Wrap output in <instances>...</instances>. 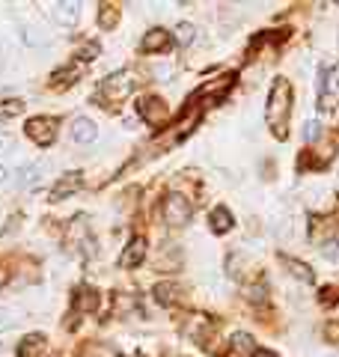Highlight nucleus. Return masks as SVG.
<instances>
[{
	"instance_id": "1",
	"label": "nucleus",
	"mask_w": 339,
	"mask_h": 357,
	"mask_svg": "<svg viewBox=\"0 0 339 357\" xmlns=\"http://www.w3.org/2000/svg\"><path fill=\"white\" fill-rule=\"evenodd\" d=\"M288 107H292V86H288V81H274L271 86V95H268V125H271V131L274 137H286L288 131Z\"/></svg>"
},
{
	"instance_id": "2",
	"label": "nucleus",
	"mask_w": 339,
	"mask_h": 357,
	"mask_svg": "<svg viewBox=\"0 0 339 357\" xmlns=\"http://www.w3.org/2000/svg\"><path fill=\"white\" fill-rule=\"evenodd\" d=\"M161 214H164L167 226H185L187 221H191V203L185 200V194H167L164 205H161Z\"/></svg>"
},
{
	"instance_id": "3",
	"label": "nucleus",
	"mask_w": 339,
	"mask_h": 357,
	"mask_svg": "<svg viewBox=\"0 0 339 357\" xmlns=\"http://www.w3.org/2000/svg\"><path fill=\"white\" fill-rule=\"evenodd\" d=\"M57 128H59V122H57L54 116H33V119H27L24 131H27V137H30L33 143L51 146V143L57 140Z\"/></svg>"
},
{
	"instance_id": "4",
	"label": "nucleus",
	"mask_w": 339,
	"mask_h": 357,
	"mask_svg": "<svg viewBox=\"0 0 339 357\" xmlns=\"http://www.w3.org/2000/svg\"><path fill=\"white\" fill-rule=\"evenodd\" d=\"M134 93V75L131 72H116L102 84V95L107 102H122Z\"/></svg>"
},
{
	"instance_id": "5",
	"label": "nucleus",
	"mask_w": 339,
	"mask_h": 357,
	"mask_svg": "<svg viewBox=\"0 0 339 357\" xmlns=\"http://www.w3.org/2000/svg\"><path fill=\"white\" fill-rule=\"evenodd\" d=\"M318 107H322V111H336V107H339V66L327 68L324 84H322V98H318Z\"/></svg>"
},
{
	"instance_id": "6",
	"label": "nucleus",
	"mask_w": 339,
	"mask_h": 357,
	"mask_svg": "<svg viewBox=\"0 0 339 357\" xmlns=\"http://www.w3.org/2000/svg\"><path fill=\"white\" fill-rule=\"evenodd\" d=\"M140 48L146 54H158V51H170L173 48V39H170V33L167 30H161V27H155V30H149V33L143 36V42H140Z\"/></svg>"
},
{
	"instance_id": "7",
	"label": "nucleus",
	"mask_w": 339,
	"mask_h": 357,
	"mask_svg": "<svg viewBox=\"0 0 339 357\" xmlns=\"http://www.w3.org/2000/svg\"><path fill=\"white\" fill-rule=\"evenodd\" d=\"M81 185H84V176L72 170V173H66V176H59V182L54 185V191H51V200H66V196H72L75 191H81Z\"/></svg>"
},
{
	"instance_id": "8",
	"label": "nucleus",
	"mask_w": 339,
	"mask_h": 357,
	"mask_svg": "<svg viewBox=\"0 0 339 357\" xmlns=\"http://www.w3.org/2000/svg\"><path fill=\"white\" fill-rule=\"evenodd\" d=\"M98 137V128H95V122L93 119H86V116H77L75 122H72V140L75 143H93Z\"/></svg>"
},
{
	"instance_id": "9",
	"label": "nucleus",
	"mask_w": 339,
	"mask_h": 357,
	"mask_svg": "<svg viewBox=\"0 0 339 357\" xmlns=\"http://www.w3.org/2000/svg\"><path fill=\"white\" fill-rule=\"evenodd\" d=\"M143 259H146V238L137 235V238H131V244L125 247V253L119 262H122V268H137Z\"/></svg>"
},
{
	"instance_id": "10",
	"label": "nucleus",
	"mask_w": 339,
	"mask_h": 357,
	"mask_svg": "<svg viewBox=\"0 0 339 357\" xmlns=\"http://www.w3.org/2000/svg\"><path fill=\"white\" fill-rule=\"evenodd\" d=\"M77 12H81V3H54V21L59 27H75Z\"/></svg>"
},
{
	"instance_id": "11",
	"label": "nucleus",
	"mask_w": 339,
	"mask_h": 357,
	"mask_svg": "<svg viewBox=\"0 0 339 357\" xmlns=\"http://www.w3.org/2000/svg\"><path fill=\"white\" fill-rule=\"evenodd\" d=\"M45 354V336L42 333H30L18 345V357H42Z\"/></svg>"
},
{
	"instance_id": "12",
	"label": "nucleus",
	"mask_w": 339,
	"mask_h": 357,
	"mask_svg": "<svg viewBox=\"0 0 339 357\" xmlns=\"http://www.w3.org/2000/svg\"><path fill=\"white\" fill-rule=\"evenodd\" d=\"M140 116L146 119V122H158V119L164 116V102L161 98H155V95H149L140 102Z\"/></svg>"
},
{
	"instance_id": "13",
	"label": "nucleus",
	"mask_w": 339,
	"mask_h": 357,
	"mask_svg": "<svg viewBox=\"0 0 339 357\" xmlns=\"http://www.w3.org/2000/svg\"><path fill=\"white\" fill-rule=\"evenodd\" d=\"M75 306H77V310H84V313L95 310V306H98V292L93 289V286H81V289L75 292Z\"/></svg>"
},
{
	"instance_id": "14",
	"label": "nucleus",
	"mask_w": 339,
	"mask_h": 357,
	"mask_svg": "<svg viewBox=\"0 0 339 357\" xmlns=\"http://www.w3.org/2000/svg\"><path fill=\"white\" fill-rule=\"evenodd\" d=\"M208 221H212V230H214L217 235H223V232L232 230V214H229V208H223V205H217Z\"/></svg>"
},
{
	"instance_id": "15",
	"label": "nucleus",
	"mask_w": 339,
	"mask_h": 357,
	"mask_svg": "<svg viewBox=\"0 0 339 357\" xmlns=\"http://www.w3.org/2000/svg\"><path fill=\"white\" fill-rule=\"evenodd\" d=\"M77 77H81V66L72 63V66H66V68H57V72L51 75V81H54L57 86H72Z\"/></svg>"
},
{
	"instance_id": "16",
	"label": "nucleus",
	"mask_w": 339,
	"mask_h": 357,
	"mask_svg": "<svg viewBox=\"0 0 339 357\" xmlns=\"http://www.w3.org/2000/svg\"><path fill=\"white\" fill-rule=\"evenodd\" d=\"M176 295H178V286H176V283H161V286H155V298H158V304H164V306L173 304Z\"/></svg>"
},
{
	"instance_id": "17",
	"label": "nucleus",
	"mask_w": 339,
	"mask_h": 357,
	"mask_svg": "<svg viewBox=\"0 0 339 357\" xmlns=\"http://www.w3.org/2000/svg\"><path fill=\"white\" fill-rule=\"evenodd\" d=\"M283 262H286V268H288V271H292V274L297 277V280H304V283H313V271H310V268H306V265L295 262V259H283Z\"/></svg>"
},
{
	"instance_id": "18",
	"label": "nucleus",
	"mask_w": 339,
	"mask_h": 357,
	"mask_svg": "<svg viewBox=\"0 0 339 357\" xmlns=\"http://www.w3.org/2000/svg\"><path fill=\"white\" fill-rule=\"evenodd\" d=\"M24 42L27 45H45L48 42V33L39 24L36 27H24Z\"/></svg>"
},
{
	"instance_id": "19",
	"label": "nucleus",
	"mask_w": 339,
	"mask_h": 357,
	"mask_svg": "<svg viewBox=\"0 0 339 357\" xmlns=\"http://www.w3.org/2000/svg\"><path fill=\"white\" fill-rule=\"evenodd\" d=\"M194 36H196V27H194V24L182 21V24L176 27V42H178V45H191V42H194Z\"/></svg>"
},
{
	"instance_id": "20",
	"label": "nucleus",
	"mask_w": 339,
	"mask_h": 357,
	"mask_svg": "<svg viewBox=\"0 0 339 357\" xmlns=\"http://www.w3.org/2000/svg\"><path fill=\"white\" fill-rule=\"evenodd\" d=\"M24 111V104L18 102V98H12V102H0V119H12Z\"/></svg>"
},
{
	"instance_id": "21",
	"label": "nucleus",
	"mask_w": 339,
	"mask_h": 357,
	"mask_svg": "<svg viewBox=\"0 0 339 357\" xmlns=\"http://www.w3.org/2000/svg\"><path fill=\"white\" fill-rule=\"evenodd\" d=\"M232 345L238 351H253L256 349V342H253L250 333H232Z\"/></svg>"
},
{
	"instance_id": "22",
	"label": "nucleus",
	"mask_w": 339,
	"mask_h": 357,
	"mask_svg": "<svg viewBox=\"0 0 339 357\" xmlns=\"http://www.w3.org/2000/svg\"><path fill=\"white\" fill-rule=\"evenodd\" d=\"M318 131H322V125H318L315 119H310V122H306V128H304V140H306V143H315V140H318Z\"/></svg>"
},
{
	"instance_id": "23",
	"label": "nucleus",
	"mask_w": 339,
	"mask_h": 357,
	"mask_svg": "<svg viewBox=\"0 0 339 357\" xmlns=\"http://www.w3.org/2000/svg\"><path fill=\"white\" fill-rule=\"evenodd\" d=\"M84 357H116V351L107 349V345H89Z\"/></svg>"
},
{
	"instance_id": "24",
	"label": "nucleus",
	"mask_w": 339,
	"mask_h": 357,
	"mask_svg": "<svg viewBox=\"0 0 339 357\" xmlns=\"http://www.w3.org/2000/svg\"><path fill=\"white\" fill-rule=\"evenodd\" d=\"M95 54H98V45L89 42V45H84V51H77V63H84V60H93Z\"/></svg>"
},
{
	"instance_id": "25",
	"label": "nucleus",
	"mask_w": 339,
	"mask_h": 357,
	"mask_svg": "<svg viewBox=\"0 0 339 357\" xmlns=\"http://www.w3.org/2000/svg\"><path fill=\"white\" fill-rule=\"evenodd\" d=\"M324 336H327V340H339V322H331V327H327V331H324Z\"/></svg>"
},
{
	"instance_id": "26",
	"label": "nucleus",
	"mask_w": 339,
	"mask_h": 357,
	"mask_svg": "<svg viewBox=\"0 0 339 357\" xmlns=\"http://www.w3.org/2000/svg\"><path fill=\"white\" fill-rule=\"evenodd\" d=\"M9 149H12V137H9V134H0V155L9 152Z\"/></svg>"
},
{
	"instance_id": "27",
	"label": "nucleus",
	"mask_w": 339,
	"mask_h": 357,
	"mask_svg": "<svg viewBox=\"0 0 339 357\" xmlns=\"http://www.w3.org/2000/svg\"><path fill=\"white\" fill-rule=\"evenodd\" d=\"M9 319H12V313H9V310H0V322H9Z\"/></svg>"
},
{
	"instance_id": "28",
	"label": "nucleus",
	"mask_w": 339,
	"mask_h": 357,
	"mask_svg": "<svg viewBox=\"0 0 339 357\" xmlns=\"http://www.w3.org/2000/svg\"><path fill=\"white\" fill-rule=\"evenodd\" d=\"M253 357H277V354H271V351H265V349H259Z\"/></svg>"
},
{
	"instance_id": "29",
	"label": "nucleus",
	"mask_w": 339,
	"mask_h": 357,
	"mask_svg": "<svg viewBox=\"0 0 339 357\" xmlns=\"http://www.w3.org/2000/svg\"><path fill=\"white\" fill-rule=\"evenodd\" d=\"M6 176H9V173H6V167H0V185L6 182Z\"/></svg>"
},
{
	"instance_id": "30",
	"label": "nucleus",
	"mask_w": 339,
	"mask_h": 357,
	"mask_svg": "<svg viewBox=\"0 0 339 357\" xmlns=\"http://www.w3.org/2000/svg\"><path fill=\"white\" fill-rule=\"evenodd\" d=\"M6 342V333H0V345H3Z\"/></svg>"
}]
</instances>
